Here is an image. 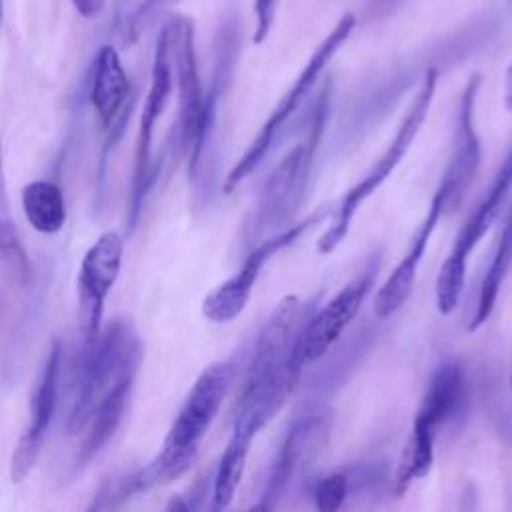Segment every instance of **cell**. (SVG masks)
Here are the masks:
<instances>
[{
  "instance_id": "cell-1",
  "label": "cell",
  "mask_w": 512,
  "mask_h": 512,
  "mask_svg": "<svg viewBox=\"0 0 512 512\" xmlns=\"http://www.w3.org/2000/svg\"><path fill=\"white\" fill-rule=\"evenodd\" d=\"M308 316V304L298 296H284L258 334L236 406L250 410L264 424L276 416L296 386L302 368L298 340Z\"/></svg>"
},
{
  "instance_id": "cell-2",
  "label": "cell",
  "mask_w": 512,
  "mask_h": 512,
  "mask_svg": "<svg viewBox=\"0 0 512 512\" xmlns=\"http://www.w3.org/2000/svg\"><path fill=\"white\" fill-rule=\"evenodd\" d=\"M232 378L234 366L230 362H214L200 372L186 394L158 456L146 466L128 472L134 494L172 482L192 466L198 446L228 394Z\"/></svg>"
},
{
  "instance_id": "cell-3",
  "label": "cell",
  "mask_w": 512,
  "mask_h": 512,
  "mask_svg": "<svg viewBox=\"0 0 512 512\" xmlns=\"http://www.w3.org/2000/svg\"><path fill=\"white\" fill-rule=\"evenodd\" d=\"M140 362L142 342L134 326L124 318H116L96 336V340L84 344L80 364L76 368L72 406L66 420L68 432L78 434L84 430L104 394L120 378L136 376Z\"/></svg>"
},
{
  "instance_id": "cell-4",
  "label": "cell",
  "mask_w": 512,
  "mask_h": 512,
  "mask_svg": "<svg viewBox=\"0 0 512 512\" xmlns=\"http://www.w3.org/2000/svg\"><path fill=\"white\" fill-rule=\"evenodd\" d=\"M436 82H438V68L430 66L424 72L422 82H420L408 110L404 112V116H402V120L396 128V134L390 140V144L386 146V150L378 156V160L364 174V178L358 184H354L342 196L338 208L334 210L330 226L318 238V252L320 254H328V252L336 250L342 244V240L348 236L352 218L358 212V208L386 182V178L392 174V170L400 164L404 154L410 150L412 142L416 140V136H418V132H420V128L426 122V116L430 112L434 92H436Z\"/></svg>"
},
{
  "instance_id": "cell-5",
  "label": "cell",
  "mask_w": 512,
  "mask_h": 512,
  "mask_svg": "<svg viewBox=\"0 0 512 512\" xmlns=\"http://www.w3.org/2000/svg\"><path fill=\"white\" fill-rule=\"evenodd\" d=\"M464 398L466 380L460 362L450 360L440 364L426 384L410 436L398 460V492H404L414 480L424 478L430 472L434 462V440L438 434V426H442L454 412L460 410Z\"/></svg>"
},
{
  "instance_id": "cell-6",
  "label": "cell",
  "mask_w": 512,
  "mask_h": 512,
  "mask_svg": "<svg viewBox=\"0 0 512 512\" xmlns=\"http://www.w3.org/2000/svg\"><path fill=\"white\" fill-rule=\"evenodd\" d=\"M354 26H356V16L350 14V12L344 14L334 24V28L326 34V38L316 46V50L308 58L306 66L300 70L298 78L292 82V86L286 90V94L278 100V104L270 112L268 120L258 130V134L252 140V144L246 148V152L234 164V168L228 172V176L224 180V186H222L226 194L234 192L242 184V180L248 178L260 166V162L268 156L274 138L284 128V124L290 120V116L310 96V92L314 90L320 74L324 72L328 62L334 58V54L340 50V46L350 38Z\"/></svg>"
},
{
  "instance_id": "cell-7",
  "label": "cell",
  "mask_w": 512,
  "mask_h": 512,
  "mask_svg": "<svg viewBox=\"0 0 512 512\" xmlns=\"http://www.w3.org/2000/svg\"><path fill=\"white\" fill-rule=\"evenodd\" d=\"M170 26V48L172 62L176 70L178 84V118L174 126V134L178 140L180 154H188L190 174L196 172L200 154L204 150L206 138L212 130L216 106L206 102V94L202 92L196 52H194V26L188 18L176 16L168 22Z\"/></svg>"
},
{
  "instance_id": "cell-8",
  "label": "cell",
  "mask_w": 512,
  "mask_h": 512,
  "mask_svg": "<svg viewBox=\"0 0 512 512\" xmlns=\"http://www.w3.org/2000/svg\"><path fill=\"white\" fill-rule=\"evenodd\" d=\"M328 84L320 90L306 130V138L298 142L272 170L268 176L258 206H256V230H266L284 224L304 194L308 182V172L312 166L314 150L324 128V118L328 112Z\"/></svg>"
},
{
  "instance_id": "cell-9",
  "label": "cell",
  "mask_w": 512,
  "mask_h": 512,
  "mask_svg": "<svg viewBox=\"0 0 512 512\" xmlns=\"http://www.w3.org/2000/svg\"><path fill=\"white\" fill-rule=\"evenodd\" d=\"M512 188V150L502 160L496 170L488 190L478 202L476 210L466 218L460 232L454 238V244L436 276V308L440 314L448 316L456 310L466 278V262L470 252L478 246L482 236L498 218L500 206Z\"/></svg>"
},
{
  "instance_id": "cell-10",
  "label": "cell",
  "mask_w": 512,
  "mask_h": 512,
  "mask_svg": "<svg viewBox=\"0 0 512 512\" xmlns=\"http://www.w3.org/2000/svg\"><path fill=\"white\" fill-rule=\"evenodd\" d=\"M172 92V48H170V26L164 24L154 50V64H152V80L150 90L144 100L138 138H136V154H134V176H132V190H130V208H128V226L130 230L136 226L138 216L142 212L144 198L154 184L160 160L150 162V146H152V132L156 120L162 116L166 102Z\"/></svg>"
},
{
  "instance_id": "cell-11",
  "label": "cell",
  "mask_w": 512,
  "mask_h": 512,
  "mask_svg": "<svg viewBox=\"0 0 512 512\" xmlns=\"http://www.w3.org/2000/svg\"><path fill=\"white\" fill-rule=\"evenodd\" d=\"M326 214H328V208H322V210L306 216L304 220L294 222V224L274 232L272 236L260 240V244L248 252V256L244 258L238 272L234 276H230L228 280H224L220 286H216L204 298L202 314L210 322H216V324H226V322L236 320L250 300L252 288L260 276V268L272 256H276L278 252H282L284 248L294 244L310 226L324 220Z\"/></svg>"
},
{
  "instance_id": "cell-12",
  "label": "cell",
  "mask_w": 512,
  "mask_h": 512,
  "mask_svg": "<svg viewBox=\"0 0 512 512\" xmlns=\"http://www.w3.org/2000/svg\"><path fill=\"white\" fill-rule=\"evenodd\" d=\"M124 240L118 232H104L86 250L78 270V318L82 342L88 344L100 334L104 302L114 286L122 264Z\"/></svg>"
},
{
  "instance_id": "cell-13",
  "label": "cell",
  "mask_w": 512,
  "mask_h": 512,
  "mask_svg": "<svg viewBox=\"0 0 512 512\" xmlns=\"http://www.w3.org/2000/svg\"><path fill=\"white\" fill-rule=\"evenodd\" d=\"M374 272L376 268H368L362 276L348 282L320 310H316V314L308 316L298 340V358L302 366L322 358L348 328L374 284Z\"/></svg>"
},
{
  "instance_id": "cell-14",
  "label": "cell",
  "mask_w": 512,
  "mask_h": 512,
  "mask_svg": "<svg viewBox=\"0 0 512 512\" xmlns=\"http://www.w3.org/2000/svg\"><path fill=\"white\" fill-rule=\"evenodd\" d=\"M60 360H62V344L58 340L52 342L44 368L40 372L38 384L34 388L32 400H30V418L28 424L12 452L10 458V478L14 484L22 482L30 470L34 468L46 432L50 428L54 410H56V398H58V376H60Z\"/></svg>"
},
{
  "instance_id": "cell-15",
  "label": "cell",
  "mask_w": 512,
  "mask_h": 512,
  "mask_svg": "<svg viewBox=\"0 0 512 512\" xmlns=\"http://www.w3.org/2000/svg\"><path fill=\"white\" fill-rule=\"evenodd\" d=\"M480 82H482L480 74H474L470 76V80L462 90L452 152H450L446 170L442 174V180L438 184V188L446 194L452 210L466 196L482 160L480 138L474 128V104H476Z\"/></svg>"
},
{
  "instance_id": "cell-16",
  "label": "cell",
  "mask_w": 512,
  "mask_h": 512,
  "mask_svg": "<svg viewBox=\"0 0 512 512\" xmlns=\"http://www.w3.org/2000/svg\"><path fill=\"white\" fill-rule=\"evenodd\" d=\"M450 202L446 198V194L436 188L428 212L424 216V220L420 222L418 230L414 232L406 254L402 256V260L396 264V268L392 270V274L384 280V284L378 288L376 298H374V314L378 318H388L392 316L396 310L402 308V304L408 300V296L412 294L414 282H416V274H418V264L422 260V256L426 254L428 242L432 232L436 230L438 222L450 212Z\"/></svg>"
},
{
  "instance_id": "cell-17",
  "label": "cell",
  "mask_w": 512,
  "mask_h": 512,
  "mask_svg": "<svg viewBox=\"0 0 512 512\" xmlns=\"http://www.w3.org/2000/svg\"><path fill=\"white\" fill-rule=\"evenodd\" d=\"M326 436V424L322 414L310 412L300 416L292 428L288 430L276 460L272 462L266 490L262 494V502L258 508H272L282 498V494L290 488L294 474L304 466L310 456L322 446Z\"/></svg>"
},
{
  "instance_id": "cell-18",
  "label": "cell",
  "mask_w": 512,
  "mask_h": 512,
  "mask_svg": "<svg viewBox=\"0 0 512 512\" xmlns=\"http://www.w3.org/2000/svg\"><path fill=\"white\" fill-rule=\"evenodd\" d=\"M130 96V80L122 68L114 46L98 50L90 82V102L102 126H110Z\"/></svg>"
},
{
  "instance_id": "cell-19",
  "label": "cell",
  "mask_w": 512,
  "mask_h": 512,
  "mask_svg": "<svg viewBox=\"0 0 512 512\" xmlns=\"http://www.w3.org/2000/svg\"><path fill=\"white\" fill-rule=\"evenodd\" d=\"M132 384H134V376L120 378L98 402L96 410L92 412V416L86 424L88 434L80 446L74 470H80L82 466H86V462H90L114 436V432L118 430V426L124 418L128 400H130V392H132Z\"/></svg>"
},
{
  "instance_id": "cell-20",
  "label": "cell",
  "mask_w": 512,
  "mask_h": 512,
  "mask_svg": "<svg viewBox=\"0 0 512 512\" xmlns=\"http://www.w3.org/2000/svg\"><path fill=\"white\" fill-rule=\"evenodd\" d=\"M256 434H258V428L254 424L240 420V418L234 420L232 436L220 456L216 476H214V488H212V508L214 510H224L232 502V498L240 486V480H242L250 444Z\"/></svg>"
},
{
  "instance_id": "cell-21",
  "label": "cell",
  "mask_w": 512,
  "mask_h": 512,
  "mask_svg": "<svg viewBox=\"0 0 512 512\" xmlns=\"http://www.w3.org/2000/svg\"><path fill=\"white\" fill-rule=\"evenodd\" d=\"M22 210L30 226L40 234H56L66 222L64 194L50 180H34L24 186Z\"/></svg>"
},
{
  "instance_id": "cell-22",
  "label": "cell",
  "mask_w": 512,
  "mask_h": 512,
  "mask_svg": "<svg viewBox=\"0 0 512 512\" xmlns=\"http://www.w3.org/2000/svg\"><path fill=\"white\" fill-rule=\"evenodd\" d=\"M510 266H512V208H510V214L500 230L492 262L482 278L476 312L468 324V332L478 330L490 318L496 298H498V292H500V286H502V280L506 278Z\"/></svg>"
},
{
  "instance_id": "cell-23",
  "label": "cell",
  "mask_w": 512,
  "mask_h": 512,
  "mask_svg": "<svg viewBox=\"0 0 512 512\" xmlns=\"http://www.w3.org/2000/svg\"><path fill=\"white\" fill-rule=\"evenodd\" d=\"M176 2L180 0H114L112 38L116 46H132L158 12Z\"/></svg>"
},
{
  "instance_id": "cell-24",
  "label": "cell",
  "mask_w": 512,
  "mask_h": 512,
  "mask_svg": "<svg viewBox=\"0 0 512 512\" xmlns=\"http://www.w3.org/2000/svg\"><path fill=\"white\" fill-rule=\"evenodd\" d=\"M0 258L12 268L16 278L24 284L30 278L32 266L28 254L20 242V236L14 226V218L10 212V200L6 192L4 178V160H2V144H0Z\"/></svg>"
},
{
  "instance_id": "cell-25",
  "label": "cell",
  "mask_w": 512,
  "mask_h": 512,
  "mask_svg": "<svg viewBox=\"0 0 512 512\" xmlns=\"http://www.w3.org/2000/svg\"><path fill=\"white\" fill-rule=\"evenodd\" d=\"M130 496H134L132 484H130V474H120L104 480L100 488L96 490L92 502L88 504V510H110L126 502Z\"/></svg>"
},
{
  "instance_id": "cell-26",
  "label": "cell",
  "mask_w": 512,
  "mask_h": 512,
  "mask_svg": "<svg viewBox=\"0 0 512 512\" xmlns=\"http://www.w3.org/2000/svg\"><path fill=\"white\" fill-rule=\"evenodd\" d=\"M346 492H348L346 476L344 474H332L316 486V490H314L316 506L324 512H334L344 504Z\"/></svg>"
},
{
  "instance_id": "cell-27",
  "label": "cell",
  "mask_w": 512,
  "mask_h": 512,
  "mask_svg": "<svg viewBox=\"0 0 512 512\" xmlns=\"http://www.w3.org/2000/svg\"><path fill=\"white\" fill-rule=\"evenodd\" d=\"M278 4L280 0H254V42L262 44L276 20V12H278Z\"/></svg>"
},
{
  "instance_id": "cell-28",
  "label": "cell",
  "mask_w": 512,
  "mask_h": 512,
  "mask_svg": "<svg viewBox=\"0 0 512 512\" xmlns=\"http://www.w3.org/2000/svg\"><path fill=\"white\" fill-rule=\"evenodd\" d=\"M74 8L84 16V18H92L96 14H100V10L104 8L106 0H72Z\"/></svg>"
},
{
  "instance_id": "cell-29",
  "label": "cell",
  "mask_w": 512,
  "mask_h": 512,
  "mask_svg": "<svg viewBox=\"0 0 512 512\" xmlns=\"http://www.w3.org/2000/svg\"><path fill=\"white\" fill-rule=\"evenodd\" d=\"M404 0H372L368 14L370 16H388L390 12H394Z\"/></svg>"
},
{
  "instance_id": "cell-30",
  "label": "cell",
  "mask_w": 512,
  "mask_h": 512,
  "mask_svg": "<svg viewBox=\"0 0 512 512\" xmlns=\"http://www.w3.org/2000/svg\"><path fill=\"white\" fill-rule=\"evenodd\" d=\"M504 106L506 110H512V62L508 64L504 74Z\"/></svg>"
},
{
  "instance_id": "cell-31",
  "label": "cell",
  "mask_w": 512,
  "mask_h": 512,
  "mask_svg": "<svg viewBox=\"0 0 512 512\" xmlns=\"http://www.w3.org/2000/svg\"><path fill=\"white\" fill-rule=\"evenodd\" d=\"M2 14H4V0H0V26H2Z\"/></svg>"
},
{
  "instance_id": "cell-32",
  "label": "cell",
  "mask_w": 512,
  "mask_h": 512,
  "mask_svg": "<svg viewBox=\"0 0 512 512\" xmlns=\"http://www.w3.org/2000/svg\"><path fill=\"white\" fill-rule=\"evenodd\" d=\"M510 384H512V378H510Z\"/></svg>"
}]
</instances>
